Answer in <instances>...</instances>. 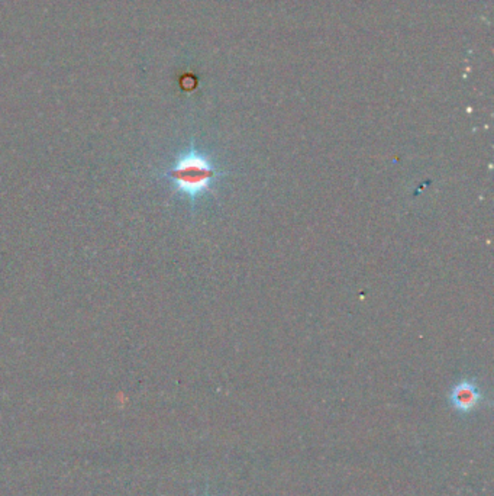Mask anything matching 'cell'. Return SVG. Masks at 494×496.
Returning a JSON list of instances; mask_svg holds the SVG:
<instances>
[{
    "mask_svg": "<svg viewBox=\"0 0 494 496\" xmlns=\"http://www.w3.org/2000/svg\"><path fill=\"white\" fill-rule=\"evenodd\" d=\"M227 174L220 171L212 160L198 150L190 149L180 157L173 169L169 171V178L173 180L180 192L186 193L191 200L200 195L211 192L218 178Z\"/></svg>",
    "mask_w": 494,
    "mask_h": 496,
    "instance_id": "1",
    "label": "cell"
},
{
    "mask_svg": "<svg viewBox=\"0 0 494 496\" xmlns=\"http://www.w3.org/2000/svg\"><path fill=\"white\" fill-rule=\"evenodd\" d=\"M482 399L483 397L480 389L468 379L457 383L449 392V403L459 414H470L482 402Z\"/></svg>",
    "mask_w": 494,
    "mask_h": 496,
    "instance_id": "2",
    "label": "cell"
}]
</instances>
